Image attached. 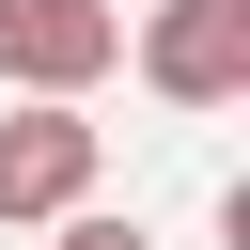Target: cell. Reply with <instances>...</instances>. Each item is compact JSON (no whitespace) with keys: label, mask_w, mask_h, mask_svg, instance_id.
Instances as JSON below:
<instances>
[{"label":"cell","mask_w":250,"mask_h":250,"mask_svg":"<svg viewBox=\"0 0 250 250\" xmlns=\"http://www.w3.org/2000/svg\"><path fill=\"white\" fill-rule=\"evenodd\" d=\"M141 78L172 109H234L250 94V0H156L141 16Z\"/></svg>","instance_id":"1"},{"label":"cell","mask_w":250,"mask_h":250,"mask_svg":"<svg viewBox=\"0 0 250 250\" xmlns=\"http://www.w3.org/2000/svg\"><path fill=\"white\" fill-rule=\"evenodd\" d=\"M94 172H109V141L78 125V94H31L0 125V219H62V203H94Z\"/></svg>","instance_id":"2"},{"label":"cell","mask_w":250,"mask_h":250,"mask_svg":"<svg viewBox=\"0 0 250 250\" xmlns=\"http://www.w3.org/2000/svg\"><path fill=\"white\" fill-rule=\"evenodd\" d=\"M125 62V16L109 0H0V78L16 94H94Z\"/></svg>","instance_id":"3"},{"label":"cell","mask_w":250,"mask_h":250,"mask_svg":"<svg viewBox=\"0 0 250 250\" xmlns=\"http://www.w3.org/2000/svg\"><path fill=\"white\" fill-rule=\"evenodd\" d=\"M62 250H141V219H94V203H62Z\"/></svg>","instance_id":"4"}]
</instances>
